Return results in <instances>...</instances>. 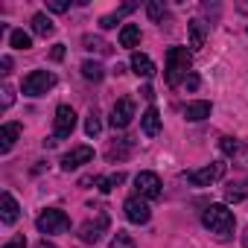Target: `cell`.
I'll return each instance as SVG.
<instances>
[{
    "mask_svg": "<svg viewBox=\"0 0 248 248\" xmlns=\"http://www.w3.org/2000/svg\"><path fill=\"white\" fill-rule=\"evenodd\" d=\"M225 175V164H207V167H202V170H193V172H187V181L193 184V187H210L213 181H219Z\"/></svg>",
    "mask_w": 248,
    "mask_h": 248,
    "instance_id": "cell-6",
    "label": "cell"
},
{
    "mask_svg": "<svg viewBox=\"0 0 248 248\" xmlns=\"http://www.w3.org/2000/svg\"><path fill=\"white\" fill-rule=\"evenodd\" d=\"M132 70H135L138 76L149 79V76H155V62H152L149 56H143V53H135V56H132Z\"/></svg>",
    "mask_w": 248,
    "mask_h": 248,
    "instance_id": "cell-15",
    "label": "cell"
},
{
    "mask_svg": "<svg viewBox=\"0 0 248 248\" xmlns=\"http://www.w3.org/2000/svg\"><path fill=\"white\" fill-rule=\"evenodd\" d=\"M53 30H56V27H53V21H50L44 12H38V15L32 18V32H35V35L47 38V35H53Z\"/></svg>",
    "mask_w": 248,
    "mask_h": 248,
    "instance_id": "cell-21",
    "label": "cell"
},
{
    "mask_svg": "<svg viewBox=\"0 0 248 248\" xmlns=\"http://www.w3.org/2000/svg\"><path fill=\"white\" fill-rule=\"evenodd\" d=\"M76 129V111L70 105H59L56 108V123H53V138L62 140V138H70V132Z\"/></svg>",
    "mask_w": 248,
    "mask_h": 248,
    "instance_id": "cell-5",
    "label": "cell"
},
{
    "mask_svg": "<svg viewBox=\"0 0 248 248\" xmlns=\"http://www.w3.org/2000/svg\"><path fill=\"white\" fill-rule=\"evenodd\" d=\"M53 59H56V62L64 59V44H56V47H53Z\"/></svg>",
    "mask_w": 248,
    "mask_h": 248,
    "instance_id": "cell-36",
    "label": "cell"
},
{
    "mask_svg": "<svg viewBox=\"0 0 248 248\" xmlns=\"http://www.w3.org/2000/svg\"><path fill=\"white\" fill-rule=\"evenodd\" d=\"M126 181V175L123 172H111V175H99V178H93V184L99 187V193H111L117 184H123Z\"/></svg>",
    "mask_w": 248,
    "mask_h": 248,
    "instance_id": "cell-18",
    "label": "cell"
},
{
    "mask_svg": "<svg viewBox=\"0 0 248 248\" xmlns=\"http://www.w3.org/2000/svg\"><path fill=\"white\" fill-rule=\"evenodd\" d=\"M0 67H3V70H0L3 76H6V73H12V59H9V56H3V59H0Z\"/></svg>",
    "mask_w": 248,
    "mask_h": 248,
    "instance_id": "cell-34",
    "label": "cell"
},
{
    "mask_svg": "<svg viewBox=\"0 0 248 248\" xmlns=\"http://www.w3.org/2000/svg\"><path fill=\"white\" fill-rule=\"evenodd\" d=\"M9 44H12L15 50H30V47H32V38H30V32H24V30H12Z\"/></svg>",
    "mask_w": 248,
    "mask_h": 248,
    "instance_id": "cell-24",
    "label": "cell"
},
{
    "mask_svg": "<svg viewBox=\"0 0 248 248\" xmlns=\"http://www.w3.org/2000/svg\"><path fill=\"white\" fill-rule=\"evenodd\" d=\"M161 178L155 175V172H140L138 178H135V190H138V196L140 199H158L161 196Z\"/></svg>",
    "mask_w": 248,
    "mask_h": 248,
    "instance_id": "cell-8",
    "label": "cell"
},
{
    "mask_svg": "<svg viewBox=\"0 0 248 248\" xmlns=\"http://www.w3.org/2000/svg\"><path fill=\"white\" fill-rule=\"evenodd\" d=\"M132 9H135V3H126V6H120L114 15H105V18L99 21V27H102V30H111V27H117V21H120L123 15H129Z\"/></svg>",
    "mask_w": 248,
    "mask_h": 248,
    "instance_id": "cell-22",
    "label": "cell"
},
{
    "mask_svg": "<svg viewBox=\"0 0 248 248\" xmlns=\"http://www.w3.org/2000/svg\"><path fill=\"white\" fill-rule=\"evenodd\" d=\"M190 64H193V53L187 50V47H170L167 50V82L175 88V85H181L193 70H190Z\"/></svg>",
    "mask_w": 248,
    "mask_h": 248,
    "instance_id": "cell-1",
    "label": "cell"
},
{
    "mask_svg": "<svg viewBox=\"0 0 248 248\" xmlns=\"http://www.w3.org/2000/svg\"><path fill=\"white\" fill-rule=\"evenodd\" d=\"M18 213H21V207H18V202H15L12 193L0 196V219H3V225H15L18 222Z\"/></svg>",
    "mask_w": 248,
    "mask_h": 248,
    "instance_id": "cell-12",
    "label": "cell"
},
{
    "mask_svg": "<svg viewBox=\"0 0 248 248\" xmlns=\"http://www.w3.org/2000/svg\"><path fill=\"white\" fill-rule=\"evenodd\" d=\"M47 9H50V12H67V9H70V0H50Z\"/></svg>",
    "mask_w": 248,
    "mask_h": 248,
    "instance_id": "cell-31",
    "label": "cell"
},
{
    "mask_svg": "<svg viewBox=\"0 0 248 248\" xmlns=\"http://www.w3.org/2000/svg\"><path fill=\"white\" fill-rule=\"evenodd\" d=\"M99 132H102V120H99V111L93 108V111L88 114V120H85V135H88V138H96Z\"/></svg>",
    "mask_w": 248,
    "mask_h": 248,
    "instance_id": "cell-23",
    "label": "cell"
},
{
    "mask_svg": "<svg viewBox=\"0 0 248 248\" xmlns=\"http://www.w3.org/2000/svg\"><path fill=\"white\" fill-rule=\"evenodd\" d=\"M245 248H248V228H245Z\"/></svg>",
    "mask_w": 248,
    "mask_h": 248,
    "instance_id": "cell-39",
    "label": "cell"
},
{
    "mask_svg": "<svg viewBox=\"0 0 248 248\" xmlns=\"http://www.w3.org/2000/svg\"><path fill=\"white\" fill-rule=\"evenodd\" d=\"M184 117H187L190 123H199V120L210 117V102H204V99H199V102H190V105L184 108Z\"/></svg>",
    "mask_w": 248,
    "mask_h": 248,
    "instance_id": "cell-17",
    "label": "cell"
},
{
    "mask_svg": "<svg viewBox=\"0 0 248 248\" xmlns=\"http://www.w3.org/2000/svg\"><path fill=\"white\" fill-rule=\"evenodd\" d=\"M204 38H207V24L204 21H193L190 24V53L193 50H202L204 47Z\"/></svg>",
    "mask_w": 248,
    "mask_h": 248,
    "instance_id": "cell-16",
    "label": "cell"
},
{
    "mask_svg": "<svg viewBox=\"0 0 248 248\" xmlns=\"http://www.w3.org/2000/svg\"><path fill=\"white\" fill-rule=\"evenodd\" d=\"M140 93H143V96H146V99H155V91H152V88H149V85H146V88H143V91H140Z\"/></svg>",
    "mask_w": 248,
    "mask_h": 248,
    "instance_id": "cell-37",
    "label": "cell"
},
{
    "mask_svg": "<svg viewBox=\"0 0 248 248\" xmlns=\"http://www.w3.org/2000/svg\"><path fill=\"white\" fill-rule=\"evenodd\" d=\"M245 155H248V152H245Z\"/></svg>",
    "mask_w": 248,
    "mask_h": 248,
    "instance_id": "cell-40",
    "label": "cell"
},
{
    "mask_svg": "<svg viewBox=\"0 0 248 248\" xmlns=\"http://www.w3.org/2000/svg\"><path fill=\"white\" fill-rule=\"evenodd\" d=\"M82 44H85V50H96V53H108V44H105L102 38H93V35H85V38H82Z\"/></svg>",
    "mask_w": 248,
    "mask_h": 248,
    "instance_id": "cell-28",
    "label": "cell"
},
{
    "mask_svg": "<svg viewBox=\"0 0 248 248\" xmlns=\"http://www.w3.org/2000/svg\"><path fill=\"white\" fill-rule=\"evenodd\" d=\"M111 248H135V239H132V233H126V231H117V233H114V239H111Z\"/></svg>",
    "mask_w": 248,
    "mask_h": 248,
    "instance_id": "cell-27",
    "label": "cell"
},
{
    "mask_svg": "<svg viewBox=\"0 0 248 248\" xmlns=\"http://www.w3.org/2000/svg\"><path fill=\"white\" fill-rule=\"evenodd\" d=\"M245 193H248V181H236V184H228L225 199H228V202H242Z\"/></svg>",
    "mask_w": 248,
    "mask_h": 248,
    "instance_id": "cell-26",
    "label": "cell"
},
{
    "mask_svg": "<svg viewBox=\"0 0 248 248\" xmlns=\"http://www.w3.org/2000/svg\"><path fill=\"white\" fill-rule=\"evenodd\" d=\"M12 93H15V91H12L9 85H3V108H9V105H12V99H15Z\"/></svg>",
    "mask_w": 248,
    "mask_h": 248,
    "instance_id": "cell-33",
    "label": "cell"
},
{
    "mask_svg": "<svg viewBox=\"0 0 248 248\" xmlns=\"http://www.w3.org/2000/svg\"><path fill=\"white\" fill-rule=\"evenodd\" d=\"M53 85H56V76H53L50 70H32V73L24 79V93H27V96H44Z\"/></svg>",
    "mask_w": 248,
    "mask_h": 248,
    "instance_id": "cell-4",
    "label": "cell"
},
{
    "mask_svg": "<svg viewBox=\"0 0 248 248\" xmlns=\"http://www.w3.org/2000/svg\"><path fill=\"white\" fill-rule=\"evenodd\" d=\"M184 85H187L190 91H196V88H199V76H196V73H190V76L184 79Z\"/></svg>",
    "mask_w": 248,
    "mask_h": 248,
    "instance_id": "cell-35",
    "label": "cell"
},
{
    "mask_svg": "<svg viewBox=\"0 0 248 248\" xmlns=\"http://www.w3.org/2000/svg\"><path fill=\"white\" fill-rule=\"evenodd\" d=\"M105 228H108V216L99 213L96 225H93V222H85V225L79 228V236H82V242H99V236H102Z\"/></svg>",
    "mask_w": 248,
    "mask_h": 248,
    "instance_id": "cell-11",
    "label": "cell"
},
{
    "mask_svg": "<svg viewBox=\"0 0 248 248\" xmlns=\"http://www.w3.org/2000/svg\"><path fill=\"white\" fill-rule=\"evenodd\" d=\"M35 225H38L41 233H67V231H70V219H67V213L59 210V207H47V210L35 219Z\"/></svg>",
    "mask_w": 248,
    "mask_h": 248,
    "instance_id": "cell-3",
    "label": "cell"
},
{
    "mask_svg": "<svg viewBox=\"0 0 248 248\" xmlns=\"http://www.w3.org/2000/svg\"><path fill=\"white\" fill-rule=\"evenodd\" d=\"M129 149H132V140L129 138H120L117 143L108 146V161H123V158L129 155Z\"/></svg>",
    "mask_w": 248,
    "mask_h": 248,
    "instance_id": "cell-20",
    "label": "cell"
},
{
    "mask_svg": "<svg viewBox=\"0 0 248 248\" xmlns=\"http://www.w3.org/2000/svg\"><path fill=\"white\" fill-rule=\"evenodd\" d=\"M3 248H27V236L21 233V236H15V239H9Z\"/></svg>",
    "mask_w": 248,
    "mask_h": 248,
    "instance_id": "cell-32",
    "label": "cell"
},
{
    "mask_svg": "<svg viewBox=\"0 0 248 248\" xmlns=\"http://www.w3.org/2000/svg\"><path fill=\"white\" fill-rule=\"evenodd\" d=\"M123 210H126V219H129V222H135V225H146V222H149V216H152V210H149L146 199H140V196L126 199Z\"/></svg>",
    "mask_w": 248,
    "mask_h": 248,
    "instance_id": "cell-7",
    "label": "cell"
},
{
    "mask_svg": "<svg viewBox=\"0 0 248 248\" xmlns=\"http://www.w3.org/2000/svg\"><path fill=\"white\" fill-rule=\"evenodd\" d=\"M120 44H123V47H138V44H140V27L126 24V27L120 30Z\"/></svg>",
    "mask_w": 248,
    "mask_h": 248,
    "instance_id": "cell-19",
    "label": "cell"
},
{
    "mask_svg": "<svg viewBox=\"0 0 248 248\" xmlns=\"http://www.w3.org/2000/svg\"><path fill=\"white\" fill-rule=\"evenodd\" d=\"M38 248H56V245H53V242H47V239H41V242H38Z\"/></svg>",
    "mask_w": 248,
    "mask_h": 248,
    "instance_id": "cell-38",
    "label": "cell"
},
{
    "mask_svg": "<svg viewBox=\"0 0 248 248\" xmlns=\"http://www.w3.org/2000/svg\"><path fill=\"white\" fill-rule=\"evenodd\" d=\"M82 76H85L88 82H99V79L105 76V70H102L99 62H85V64H82Z\"/></svg>",
    "mask_w": 248,
    "mask_h": 248,
    "instance_id": "cell-25",
    "label": "cell"
},
{
    "mask_svg": "<svg viewBox=\"0 0 248 248\" xmlns=\"http://www.w3.org/2000/svg\"><path fill=\"white\" fill-rule=\"evenodd\" d=\"M202 222L210 233H216L219 239H231L233 236V213L225 207V204H210L204 213H202Z\"/></svg>",
    "mask_w": 248,
    "mask_h": 248,
    "instance_id": "cell-2",
    "label": "cell"
},
{
    "mask_svg": "<svg viewBox=\"0 0 248 248\" xmlns=\"http://www.w3.org/2000/svg\"><path fill=\"white\" fill-rule=\"evenodd\" d=\"M18 138H21V126H18V123H6V126L0 129V152L6 155V152L15 146Z\"/></svg>",
    "mask_w": 248,
    "mask_h": 248,
    "instance_id": "cell-14",
    "label": "cell"
},
{
    "mask_svg": "<svg viewBox=\"0 0 248 248\" xmlns=\"http://www.w3.org/2000/svg\"><path fill=\"white\" fill-rule=\"evenodd\" d=\"M219 149H222L225 155H236V152H239V140H236V138H222V140H219Z\"/></svg>",
    "mask_w": 248,
    "mask_h": 248,
    "instance_id": "cell-29",
    "label": "cell"
},
{
    "mask_svg": "<svg viewBox=\"0 0 248 248\" xmlns=\"http://www.w3.org/2000/svg\"><path fill=\"white\" fill-rule=\"evenodd\" d=\"M91 161H93V149H91V146H76V149H70V152L62 158V170L70 172V170H76V167H82V164H91Z\"/></svg>",
    "mask_w": 248,
    "mask_h": 248,
    "instance_id": "cell-10",
    "label": "cell"
},
{
    "mask_svg": "<svg viewBox=\"0 0 248 248\" xmlns=\"http://www.w3.org/2000/svg\"><path fill=\"white\" fill-rule=\"evenodd\" d=\"M146 12H149V18H152V21H161L167 9H164V3H161V0H152V3L146 6Z\"/></svg>",
    "mask_w": 248,
    "mask_h": 248,
    "instance_id": "cell-30",
    "label": "cell"
},
{
    "mask_svg": "<svg viewBox=\"0 0 248 248\" xmlns=\"http://www.w3.org/2000/svg\"><path fill=\"white\" fill-rule=\"evenodd\" d=\"M132 120H135V102L132 99H117V105L111 108V126L126 129Z\"/></svg>",
    "mask_w": 248,
    "mask_h": 248,
    "instance_id": "cell-9",
    "label": "cell"
},
{
    "mask_svg": "<svg viewBox=\"0 0 248 248\" xmlns=\"http://www.w3.org/2000/svg\"><path fill=\"white\" fill-rule=\"evenodd\" d=\"M140 129H143L146 138H155V135L161 132V114H158L155 105H149V108L143 111V117H140Z\"/></svg>",
    "mask_w": 248,
    "mask_h": 248,
    "instance_id": "cell-13",
    "label": "cell"
}]
</instances>
